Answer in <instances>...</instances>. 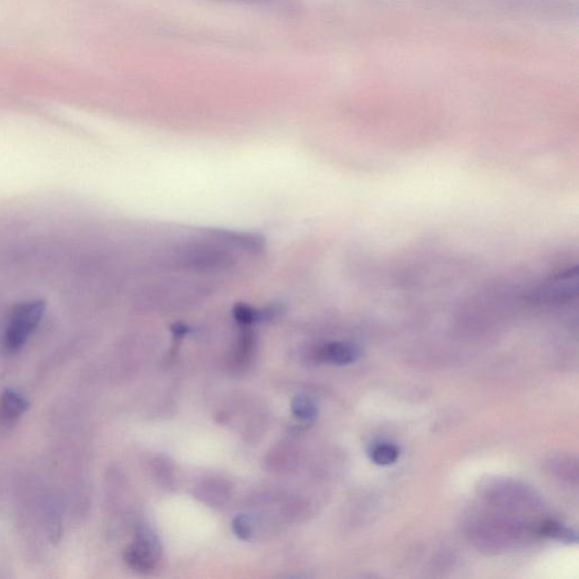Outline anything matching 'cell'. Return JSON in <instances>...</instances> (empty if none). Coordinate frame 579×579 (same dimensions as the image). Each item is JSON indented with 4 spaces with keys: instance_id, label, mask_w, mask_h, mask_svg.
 I'll use <instances>...</instances> for the list:
<instances>
[{
    "instance_id": "obj_1",
    "label": "cell",
    "mask_w": 579,
    "mask_h": 579,
    "mask_svg": "<svg viewBox=\"0 0 579 579\" xmlns=\"http://www.w3.org/2000/svg\"><path fill=\"white\" fill-rule=\"evenodd\" d=\"M45 310V301L42 300H28L17 305L9 315L4 335L6 349L15 352L24 347L41 323Z\"/></svg>"
},
{
    "instance_id": "obj_2",
    "label": "cell",
    "mask_w": 579,
    "mask_h": 579,
    "mask_svg": "<svg viewBox=\"0 0 579 579\" xmlns=\"http://www.w3.org/2000/svg\"><path fill=\"white\" fill-rule=\"evenodd\" d=\"M160 552V542L156 533L150 527L141 526L136 540L125 551V561L134 570L146 574L156 568Z\"/></svg>"
},
{
    "instance_id": "obj_3",
    "label": "cell",
    "mask_w": 579,
    "mask_h": 579,
    "mask_svg": "<svg viewBox=\"0 0 579 579\" xmlns=\"http://www.w3.org/2000/svg\"><path fill=\"white\" fill-rule=\"evenodd\" d=\"M361 351L357 345L345 342H330L319 347L317 358L323 362L336 366H347L360 358Z\"/></svg>"
},
{
    "instance_id": "obj_4",
    "label": "cell",
    "mask_w": 579,
    "mask_h": 579,
    "mask_svg": "<svg viewBox=\"0 0 579 579\" xmlns=\"http://www.w3.org/2000/svg\"><path fill=\"white\" fill-rule=\"evenodd\" d=\"M28 402L20 393L7 389L0 397V421L11 424L16 421L28 410Z\"/></svg>"
},
{
    "instance_id": "obj_5",
    "label": "cell",
    "mask_w": 579,
    "mask_h": 579,
    "mask_svg": "<svg viewBox=\"0 0 579 579\" xmlns=\"http://www.w3.org/2000/svg\"><path fill=\"white\" fill-rule=\"evenodd\" d=\"M399 449L394 443H374L369 449V458L372 463L380 466H388L399 460Z\"/></svg>"
},
{
    "instance_id": "obj_6",
    "label": "cell",
    "mask_w": 579,
    "mask_h": 579,
    "mask_svg": "<svg viewBox=\"0 0 579 579\" xmlns=\"http://www.w3.org/2000/svg\"><path fill=\"white\" fill-rule=\"evenodd\" d=\"M291 411L292 414L303 423H311L318 416L316 404L307 396L294 397L291 402Z\"/></svg>"
},
{
    "instance_id": "obj_7",
    "label": "cell",
    "mask_w": 579,
    "mask_h": 579,
    "mask_svg": "<svg viewBox=\"0 0 579 579\" xmlns=\"http://www.w3.org/2000/svg\"><path fill=\"white\" fill-rule=\"evenodd\" d=\"M539 532L541 535H544L548 538L557 539V540L568 542V543L577 542L576 533L556 521H546L544 524L541 525Z\"/></svg>"
},
{
    "instance_id": "obj_8",
    "label": "cell",
    "mask_w": 579,
    "mask_h": 579,
    "mask_svg": "<svg viewBox=\"0 0 579 579\" xmlns=\"http://www.w3.org/2000/svg\"><path fill=\"white\" fill-rule=\"evenodd\" d=\"M232 529L234 534L242 540H248L251 536V525L249 519L244 515H238L233 519Z\"/></svg>"
},
{
    "instance_id": "obj_9",
    "label": "cell",
    "mask_w": 579,
    "mask_h": 579,
    "mask_svg": "<svg viewBox=\"0 0 579 579\" xmlns=\"http://www.w3.org/2000/svg\"><path fill=\"white\" fill-rule=\"evenodd\" d=\"M214 1H222V3H236V4H259L266 0H214Z\"/></svg>"
}]
</instances>
